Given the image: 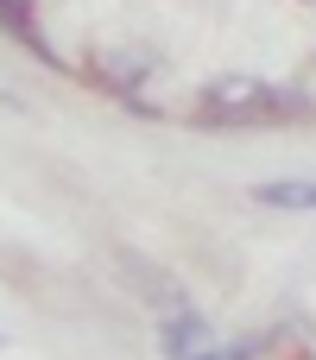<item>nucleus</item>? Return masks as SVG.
<instances>
[{
    "label": "nucleus",
    "mask_w": 316,
    "mask_h": 360,
    "mask_svg": "<svg viewBox=\"0 0 316 360\" xmlns=\"http://www.w3.org/2000/svg\"><path fill=\"white\" fill-rule=\"evenodd\" d=\"M285 108H298V101H285L279 89H266L253 76H215L203 89V114L209 120H266V114H285Z\"/></svg>",
    "instance_id": "1"
},
{
    "label": "nucleus",
    "mask_w": 316,
    "mask_h": 360,
    "mask_svg": "<svg viewBox=\"0 0 316 360\" xmlns=\"http://www.w3.org/2000/svg\"><path fill=\"white\" fill-rule=\"evenodd\" d=\"M209 348V323L184 304V310H165V354L171 360H196Z\"/></svg>",
    "instance_id": "2"
},
{
    "label": "nucleus",
    "mask_w": 316,
    "mask_h": 360,
    "mask_svg": "<svg viewBox=\"0 0 316 360\" xmlns=\"http://www.w3.org/2000/svg\"><path fill=\"white\" fill-rule=\"evenodd\" d=\"M266 209H316V177H272L253 190Z\"/></svg>",
    "instance_id": "3"
},
{
    "label": "nucleus",
    "mask_w": 316,
    "mask_h": 360,
    "mask_svg": "<svg viewBox=\"0 0 316 360\" xmlns=\"http://www.w3.org/2000/svg\"><path fill=\"white\" fill-rule=\"evenodd\" d=\"M146 70H152V57H146V51H133V57H127V51H120V57H101V76H108L120 95H133V89L146 82Z\"/></svg>",
    "instance_id": "4"
},
{
    "label": "nucleus",
    "mask_w": 316,
    "mask_h": 360,
    "mask_svg": "<svg viewBox=\"0 0 316 360\" xmlns=\"http://www.w3.org/2000/svg\"><path fill=\"white\" fill-rule=\"evenodd\" d=\"M260 342H266V335H241V342H228V348H215V354H196V360H253Z\"/></svg>",
    "instance_id": "5"
}]
</instances>
